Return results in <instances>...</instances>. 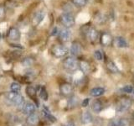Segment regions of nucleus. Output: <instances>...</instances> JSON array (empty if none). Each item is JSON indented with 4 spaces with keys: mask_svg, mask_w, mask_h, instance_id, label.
Wrapping results in <instances>:
<instances>
[{
    "mask_svg": "<svg viewBox=\"0 0 134 126\" xmlns=\"http://www.w3.org/2000/svg\"><path fill=\"white\" fill-rule=\"evenodd\" d=\"M63 66H64V68L67 71H69V72H75L79 68V61L76 57L70 56L65 59L64 61H63Z\"/></svg>",
    "mask_w": 134,
    "mask_h": 126,
    "instance_id": "obj_1",
    "label": "nucleus"
},
{
    "mask_svg": "<svg viewBox=\"0 0 134 126\" xmlns=\"http://www.w3.org/2000/svg\"><path fill=\"white\" fill-rule=\"evenodd\" d=\"M82 29H83L82 33L86 35V37L91 43H95V42L97 41L99 38V33L95 28L90 26H84L82 27Z\"/></svg>",
    "mask_w": 134,
    "mask_h": 126,
    "instance_id": "obj_2",
    "label": "nucleus"
},
{
    "mask_svg": "<svg viewBox=\"0 0 134 126\" xmlns=\"http://www.w3.org/2000/svg\"><path fill=\"white\" fill-rule=\"evenodd\" d=\"M60 22L65 28L72 27L75 23V17L70 13H64L60 16Z\"/></svg>",
    "mask_w": 134,
    "mask_h": 126,
    "instance_id": "obj_3",
    "label": "nucleus"
},
{
    "mask_svg": "<svg viewBox=\"0 0 134 126\" xmlns=\"http://www.w3.org/2000/svg\"><path fill=\"white\" fill-rule=\"evenodd\" d=\"M6 98L11 103L16 105V106H20V105L24 103V98L19 93H17V92H8V93L6 94Z\"/></svg>",
    "mask_w": 134,
    "mask_h": 126,
    "instance_id": "obj_4",
    "label": "nucleus"
},
{
    "mask_svg": "<svg viewBox=\"0 0 134 126\" xmlns=\"http://www.w3.org/2000/svg\"><path fill=\"white\" fill-rule=\"evenodd\" d=\"M132 106V100L130 98H121L118 101L116 104V112L117 113H124L127 111Z\"/></svg>",
    "mask_w": 134,
    "mask_h": 126,
    "instance_id": "obj_5",
    "label": "nucleus"
},
{
    "mask_svg": "<svg viewBox=\"0 0 134 126\" xmlns=\"http://www.w3.org/2000/svg\"><path fill=\"white\" fill-rule=\"evenodd\" d=\"M51 53L55 57H64L68 53V49L65 45H55L51 49Z\"/></svg>",
    "mask_w": 134,
    "mask_h": 126,
    "instance_id": "obj_6",
    "label": "nucleus"
},
{
    "mask_svg": "<svg viewBox=\"0 0 134 126\" xmlns=\"http://www.w3.org/2000/svg\"><path fill=\"white\" fill-rule=\"evenodd\" d=\"M44 16H45V12L43 9H40L39 11H37L35 14L33 16V19H32V24L34 26H37L39 25L43 19H44Z\"/></svg>",
    "mask_w": 134,
    "mask_h": 126,
    "instance_id": "obj_7",
    "label": "nucleus"
},
{
    "mask_svg": "<svg viewBox=\"0 0 134 126\" xmlns=\"http://www.w3.org/2000/svg\"><path fill=\"white\" fill-rule=\"evenodd\" d=\"M60 91L63 96L70 97L72 96L73 93V87L70 83H63L60 87Z\"/></svg>",
    "mask_w": 134,
    "mask_h": 126,
    "instance_id": "obj_8",
    "label": "nucleus"
},
{
    "mask_svg": "<svg viewBox=\"0 0 134 126\" xmlns=\"http://www.w3.org/2000/svg\"><path fill=\"white\" fill-rule=\"evenodd\" d=\"M81 51H82L81 45L77 41H74L70 47V53L72 55V56H75V57L79 56L81 54Z\"/></svg>",
    "mask_w": 134,
    "mask_h": 126,
    "instance_id": "obj_9",
    "label": "nucleus"
},
{
    "mask_svg": "<svg viewBox=\"0 0 134 126\" xmlns=\"http://www.w3.org/2000/svg\"><path fill=\"white\" fill-rule=\"evenodd\" d=\"M20 36H21L20 31L15 27H12L9 29V31H8V39L12 41H18L20 39Z\"/></svg>",
    "mask_w": 134,
    "mask_h": 126,
    "instance_id": "obj_10",
    "label": "nucleus"
},
{
    "mask_svg": "<svg viewBox=\"0 0 134 126\" xmlns=\"http://www.w3.org/2000/svg\"><path fill=\"white\" fill-rule=\"evenodd\" d=\"M130 122L127 119H112L109 123V126H129Z\"/></svg>",
    "mask_w": 134,
    "mask_h": 126,
    "instance_id": "obj_11",
    "label": "nucleus"
},
{
    "mask_svg": "<svg viewBox=\"0 0 134 126\" xmlns=\"http://www.w3.org/2000/svg\"><path fill=\"white\" fill-rule=\"evenodd\" d=\"M112 43L116 47H118V48H126L128 46L127 40H126L123 37H121V36L116 37L115 39H113Z\"/></svg>",
    "mask_w": 134,
    "mask_h": 126,
    "instance_id": "obj_12",
    "label": "nucleus"
},
{
    "mask_svg": "<svg viewBox=\"0 0 134 126\" xmlns=\"http://www.w3.org/2000/svg\"><path fill=\"white\" fill-rule=\"evenodd\" d=\"M70 31L67 28H63L60 29V31L59 32V38L60 40L63 42H67L70 39Z\"/></svg>",
    "mask_w": 134,
    "mask_h": 126,
    "instance_id": "obj_13",
    "label": "nucleus"
},
{
    "mask_svg": "<svg viewBox=\"0 0 134 126\" xmlns=\"http://www.w3.org/2000/svg\"><path fill=\"white\" fill-rule=\"evenodd\" d=\"M39 116L35 113H32V114H29L26 119V123L30 126H37L39 124Z\"/></svg>",
    "mask_w": 134,
    "mask_h": 126,
    "instance_id": "obj_14",
    "label": "nucleus"
},
{
    "mask_svg": "<svg viewBox=\"0 0 134 126\" xmlns=\"http://www.w3.org/2000/svg\"><path fill=\"white\" fill-rule=\"evenodd\" d=\"M35 111V104H33L31 103H26L24 104V106L23 107V113L26 115L32 114Z\"/></svg>",
    "mask_w": 134,
    "mask_h": 126,
    "instance_id": "obj_15",
    "label": "nucleus"
},
{
    "mask_svg": "<svg viewBox=\"0 0 134 126\" xmlns=\"http://www.w3.org/2000/svg\"><path fill=\"white\" fill-rule=\"evenodd\" d=\"M26 93L27 95L31 99H33L34 101H35V103L37 104H39V103H38V101H36V97H37V91L36 89L34 87L32 86H28L26 87Z\"/></svg>",
    "mask_w": 134,
    "mask_h": 126,
    "instance_id": "obj_16",
    "label": "nucleus"
},
{
    "mask_svg": "<svg viewBox=\"0 0 134 126\" xmlns=\"http://www.w3.org/2000/svg\"><path fill=\"white\" fill-rule=\"evenodd\" d=\"M100 43H102L103 45H109L112 43L113 39L109 34L103 33V34H102V35H100Z\"/></svg>",
    "mask_w": 134,
    "mask_h": 126,
    "instance_id": "obj_17",
    "label": "nucleus"
},
{
    "mask_svg": "<svg viewBox=\"0 0 134 126\" xmlns=\"http://www.w3.org/2000/svg\"><path fill=\"white\" fill-rule=\"evenodd\" d=\"M91 108L93 112L98 113L103 109V104L100 100H95L91 104Z\"/></svg>",
    "mask_w": 134,
    "mask_h": 126,
    "instance_id": "obj_18",
    "label": "nucleus"
},
{
    "mask_svg": "<svg viewBox=\"0 0 134 126\" xmlns=\"http://www.w3.org/2000/svg\"><path fill=\"white\" fill-rule=\"evenodd\" d=\"M105 89L103 87H94L90 91V94L92 97H100L104 94Z\"/></svg>",
    "mask_w": 134,
    "mask_h": 126,
    "instance_id": "obj_19",
    "label": "nucleus"
},
{
    "mask_svg": "<svg viewBox=\"0 0 134 126\" xmlns=\"http://www.w3.org/2000/svg\"><path fill=\"white\" fill-rule=\"evenodd\" d=\"M81 122L83 124H87L92 122V116L89 112H84L81 115Z\"/></svg>",
    "mask_w": 134,
    "mask_h": 126,
    "instance_id": "obj_20",
    "label": "nucleus"
},
{
    "mask_svg": "<svg viewBox=\"0 0 134 126\" xmlns=\"http://www.w3.org/2000/svg\"><path fill=\"white\" fill-rule=\"evenodd\" d=\"M79 67L84 73H88L90 71V65L86 61H81L79 62Z\"/></svg>",
    "mask_w": 134,
    "mask_h": 126,
    "instance_id": "obj_21",
    "label": "nucleus"
},
{
    "mask_svg": "<svg viewBox=\"0 0 134 126\" xmlns=\"http://www.w3.org/2000/svg\"><path fill=\"white\" fill-rule=\"evenodd\" d=\"M42 113H43V115H44L47 119H49V121H51V122H55V121H56V119L51 114V113H50V112L49 111V109H48L47 108H46V107H44Z\"/></svg>",
    "mask_w": 134,
    "mask_h": 126,
    "instance_id": "obj_22",
    "label": "nucleus"
},
{
    "mask_svg": "<svg viewBox=\"0 0 134 126\" xmlns=\"http://www.w3.org/2000/svg\"><path fill=\"white\" fill-rule=\"evenodd\" d=\"M107 69L110 71L111 72H112V73L118 72V71H119L115 63L113 62V61H109L108 62H107Z\"/></svg>",
    "mask_w": 134,
    "mask_h": 126,
    "instance_id": "obj_23",
    "label": "nucleus"
},
{
    "mask_svg": "<svg viewBox=\"0 0 134 126\" xmlns=\"http://www.w3.org/2000/svg\"><path fill=\"white\" fill-rule=\"evenodd\" d=\"M37 91V92H39V94H40V98L43 99V100H44V101H46L48 99V93H47V91H46V89L44 87H40V88H39V90H36Z\"/></svg>",
    "mask_w": 134,
    "mask_h": 126,
    "instance_id": "obj_24",
    "label": "nucleus"
},
{
    "mask_svg": "<svg viewBox=\"0 0 134 126\" xmlns=\"http://www.w3.org/2000/svg\"><path fill=\"white\" fill-rule=\"evenodd\" d=\"M35 63V59L33 57H25L22 61V65L24 66H31Z\"/></svg>",
    "mask_w": 134,
    "mask_h": 126,
    "instance_id": "obj_25",
    "label": "nucleus"
},
{
    "mask_svg": "<svg viewBox=\"0 0 134 126\" xmlns=\"http://www.w3.org/2000/svg\"><path fill=\"white\" fill-rule=\"evenodd\" d=\"M71 2H72V3L75 6H76L78 8H82L84 6H86L87 0H71Z\"/></svg>",
    "mask_w": 134,
    "mask_h": 126,
    "instance_id": "obj_26",
    "label": "nucleus"
},
{
    "mask_svg": "<svg viewBox=\"0 0 134 126\" xmlns=\"http://www.w3.org/2000/svg\"><path fill=\"white\" fill-rule=\"evenodd\" d=\"M10 89L12 92L19 93L21 90V86H20V84H19L18 82H13L10 85Z\"/></svg>",
    "mask_w": 134,
    "mask_h": 126,
    "instance_id": "obj_27",
    "label": "nucleus"
},
{
    "mask_svg": "<svg viewBox=\"0 0 134 126\" xmlns=\"http://www.w3.org/2000/svg\"><path fill=\"white\" fill-rule=\"evenodd\" d=\"M78 103V99L76 97H75V96H72L71 98L69 99V102H68V106L70 108H74L77 105Z\"/></svg>",
    "mask_w": 134,
    "mask_h": 126,
    "instance_id": "obj_28",
    "label": "nucleus"
},
{
    "mask_svg": "<svg viewBox=\"0 0 134 126\" xmlns=\"http://www.w3.org/2000/svg\"><path fill=\"white\" fill-rule=\"evenodd\" d=\"M94 56L95 58L96 59L97 61H102L103 59V54H102V50H96V51L94 52Z\"/></svg>",
    "mask_w": 134,
    "mask_h": 126,
    "instance_id": "obj_29",
    "label": "nucleus"
},
{
    "mask_svg": "<svg viewBox=\"0 0 134 126\" xmlns=\"http://www.w3.org/2000/svg\"><path fill=\"white\" fill-rule=\"evenodd\" d=\"M133 89H134V87L132 86L127 85V86H125L121 90H122L125 92V93H131V92H132Z\"/></svg>",
    "mask_w": 134,
    "mask_h": 126,
    "instance_id": "obj_30",
    "label": "nucleus"
},
{
    "mask_svg": "<svg viewBox=\"0 0 134 126\" xmlns=\"http://www.w3.org/2000/svg\"><path fill=\"white\" fill-rule=\"evenodd\" d=\"M96 20L97 21L98 23H102L104 22L105 20H106V19H105V16L102 14H98L97 16L96 17Z\"/></svg>",
    "mask_w": 134,
    "mask_h": 126,
    "instance_id": "obj_31",
    "label": "nucleus"
},
{
    "mask_svg": "<svg viewBox=\"0 0 134 126\" xmlns=\"http://www.w3.org/2000/svg\"><path fill=\"white\" fill-rule=\"evenodd\" d=\"M4 16H5V9H4V7L0 6V21L3 19Z\"/></svg>",
    "mask_w": 134,
    "mask_h": 126,
    "instance_id": "obj_32",
    "label": "nucleus"
},
{
    "mask_svg": "<svg viewBox=\"0 0 134 126\" xmlns=\"http://www.w3.org/2000/svg\"><path fill=\"white\" fill-rule=\"evenodd\" d=\"M89 102H90V99L89 98L84 99L83 102H82V107H87V105L89 104Z\"/></svg>",
    "mask_w": 134,
    "mask_h": 126,
    "instance_id": "obj_33",
    "label": "nucleus"
},
{
    "mask_svg": "<svg viewBox=\"0 0 134 126\" xmlns=\"http://www.w3.org/2000/svg\"><path fill=\"white\" fill-rule=\"evenodd\" d=\"M62 126H75V124L72 121H68V122H66V123H65Z\"/></svg>",
    "mask_w": 134,
    "mask_h": 126,
    "instance_id": "obj_34",
    "label": "nucleus"
},
{
    "mask_svg": "<svg viewBox=\"0 0 134 126\" xmlns=\"http://www.w3.org/2000/svg\"><path fill=\"white\" fill-rule=\"evenodd\" d=\"M56 31H57V28H54V29L53 30V33L51 34V35H56V34H58Z\"/></svg>",
    "mask_w": 134,
    "mask_h": 126,
    "instance_id": "obj_35",
    "label": "nucleus"
},
{
    "mask_svg": "<svg viewBox=\"0 0 134 126\" xmlns=\"http://www.w3.org/2000/svg\"><path fill=\"white\" fill-rule=\"evenodd\" d=\"M132 92H133V94H134V89H133V91H132Z\"/></svg>",
    "mask_w": 134,
    "mask_h": 126,
    "instance_id": "obj_36",
    "label": "nucleus"
},
{
    "mask_svg": "<svg viewBox=\"0 0 134 126\" xmlns=\"http://www.w3.org/2000/svg\"><path fill=\"white\" fill-rule=\"evenodd\" d=\"M133 78H134V75H133Z\"/></svg>",
    "mask_w": 134,
    "mask_h": 126,
    "instance_id": "obj_37",
    "label": "nucleus"
}]
</instances>
